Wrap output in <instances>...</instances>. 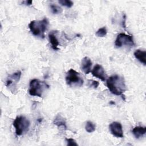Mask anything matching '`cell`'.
Segmentation results:
<instances>
[{
    "label": "cell",
    "instance_id": "6da1fadb",
    "mask_svg": "<svg viewBox=\"0 0 146 146\" xmlns=\"http://www.w3.org/2000/svg\"><path fill=\"white\" fill-rule=\"evenodd\" d=\"M109 91L115 95H122L127 90L123 77L115 75L109 77L106 81Z\"/></svg>",
    "mask_w": 146,
    "mask_h": 146
},
{
    "label": "cell",
    "instance_id": "7a4b0ae2",
    "mask_svg": "<svg viewBox=\"0 0 146 146\" xmlns=\"http://www.w3.org/2000/svg\"><path fill=\"white\" fill-rule=\"evenodd\" d=\"M48 25V21L46 18H44L40 21H31L29 24V28L34 35L44 38Z\"/></svg>",
    "mask_w": 146,
    "mask_h": 146
},
{
    "label": "cell",
    "instance_id": "3957f363",
    "mask_svg": "<svg viewBox=\"0 0 146 146\" xmlns=\"http://www.w3.org/2000/svg\"><path fill=\"white\" fill-rule=\"evenodd\" d=\"M48 87L45 82L37 79H33L30 82L29 92L31 96L41 98L44 91Z\"/></svg>",
    "mask_w": 146,
    "mask_h": 146
},
{
    "label": "cell",
    "instance_id": "277c9868",
    "mask_svg": "<svg viewBox=\"0 0 146 146\" xmlns=\"http://www.w3.org/2000/svg\"><path fill=\"white\" fill-rule=\"evenodd\" d=\"M17 136H21L28 131L30 125V121L23 116H17L13 122Z\"/></svg>",
    "mask_w": 146,
    "mask_h": 146
},
{
    "label": "cell",
    "instance_id": "5b68a950",
    "mask_svg": "<svg viewBox=\"0 0 146 146\" xmlns=\"http://www.w3.org/2000/svg\"><path fill=\"white\" fill-rule=\"evenodd\" d=\"M66 84L71 87H80L83 84V79L80 74L75 70H69L65 77Z\"/></svg>",
    "mask_w": 146,
    "mask_h": 146
},
{
    "label": "cell",
    "instance_id": "8992f818",
    "mask_svg": "<svg viewBox=\"0 0 146 146\" xmlns=\"http://www.w3.org/2000/svg\"><path fill=\"white\" fill-rule=\"evenodd\" d=\"M135 44L133 36L124 33H120L117 35L115 41V45L119 48L124 45L127 46H133Z\"/></svg>",
    "mask_w": 146,
    "mask_h": 146
},
{
    "label": "cell",
    "instance_id": "52a82bcc",
    "mask_svg": "<svg viewBox=\"0 0 146 146\" xmlns=\"http://www.w3.org/2000/svg\"><path fill=\"white\" fill-rule=\"evenodd\" d=\"M111 133L116 137L122 138L124 137L123 131L121 124L117 121L111 123L109 125Z\"/></svg>",
    "mask_w": 146,
    "mask_h": 146
},
{
    "label": "cell",
    "instance_id": "ba28073f",
    "mask_svg": "<svg viewBox=\"0 0 146 146\" xmlns=\"http://www.w3.org/2000/svg\"><path fill=\"white\" fill-rule=\"evenodd\" d=\"M91 74L94 76L100 79L102 81H104L106 79L105 71L103 67L99 64H96L94 67V68L91 71Z\"/></svg>",
    "mask_w": 146,
    "mask_h": 146
},
{
    "label": "cell",
    "instance_id": "9c48e42d",
    "mask_svg": "<svg viewBox=\"0 0 146 146\" xmlns=\"http://www.w3.org/2000/svg\"><path fill=\"white\" fill-rule=\"evenodd\" d=\"M92 66V61L91 59L87 56L84 57L81 62V69L85 74H88L91 72Z\"/></svg>",
    "mask_w": 146,
    "mask_h": 146
},
{
    "label": "cell",
    "instance_id": "30bf717a",
    "mask_svg": "<svg viewBox=\"0 0 146 146\" xmlns=\"http://www.w3.org/2000/svg\"><path fill=\"white\" fill-rule=\"evenodd\" d=\"M21 74H22L21 71H18L13 73V74L10 75L6 82V84H5L6 86V87L10 86L13 83V82H15L16 83L19 82V80L21 78Z\"/></svg>",
    "mask_w": 146,
    "mask_h": 146
},
{
    "label": "cell",
    "instance_id": "8fae6325",
    "mask_svg": "<svg viewBox=\"0 0 146 146\" xmlns=\"http://www.w3.org/2000/svg\"><path fill=\"white\" fill-rule=\"evenodd\" d=\"M134 56L140 62L143 63L144 65L146 64V51L141 50H136L134 52Z\"/></svg>",
    "mask_w": 146,
    "mask_h": 146
},
{
    "label": "cell",
    "instance_id": "7c38bea8",
    "mask_svg": "<svg viewBox=\"0 0 146 146\" xmlns=\"http://www.w3.org/2000/svg\"><path fill=\"white\" fill-rule=\"evenodd\" d=\"M146 133L145 127L137 126L132 129V133L136 139H139L143 136Z\"/></svg>",
    "mask_w": 146,
    "mask_h": 146
},
{
    "label": "cell",
    "instance_id": "4fadbf2b",
    "mask_svg": "<svg viewBox=\"0 0 146 146\" xmlns=\"http://www.w3.org/2000/svg\"><path fill=\"white\" fill-rule=\"evenodd\" d=\"M48 39L49 41L51 44V47L54 50H58V46L59 44V43L58 42V40L57 39L56 35H55V33L54 31H51L48 34Z\"/></svg>",
    "mask_w": 146,
    "mask_h": 146
},
{
    "label": "cell",
    "instance_id": "5bb4252c",
    "mask_svg": "<svg viewBox=\"0 0 146 146\" xmlns=\"http://www.w3.org/2000/svg\"><path fill=\"white\" fill-rule=\"evenodd\" d=\"M53 123L56 125L58 127H63L64 129H66L67 126H66V122L64 119V118L60 114H58L55 117Z\"/></svg>",
    "mask_w": 146,
    "mask_h": 146
},
{
    "label": "cell",
    "instance_id": "9a60e30c",
    "mask_svg": "<svg viewBox=\"0 0 146 146\" xmlns=\"http://www.w3.org/2000/svg\"><path fill=\"white\" fill-rule=\"evenodd\" d=\"M95 129H96L95 125L92 121H88L86 122V124L85 125V129L87 132L88 133L93 132L95 131Z\"/></svg>",
    "mask_w": 146,
    "mask_h": 146
},
{
    "label": "cell",
    "instance_id": "2e32d148",
    "mask_svg": "<svg viewBox=\"0 0 146 146\" xmlns=\"http://www.w3.org/2000/svg\"><path fill=\"white\" fill-rule=\"evenodd\" d=\"M107 31L106 27H103L99 29L96 31L95 34L98 37H104L107 35Z\"/></svg>",
    "mask_w": 146,
    "mask_h": 146
},
{
    "label": "cell",
    "instance_id": "e0dca14e",
    "mask_svg": "<svg viewBox=\"0 0 146 146\" xmlns=\"http://www.w3.org/2000/svg\"><path fill=\"white\" fill-rule=\"evenodd\" d=\"M50 8H51V10L53 14H60L62 12V8L56 5L51 4Z\"/></svg>",
    "mask_w": 146,
    "mask_h": 146
},
{
    "label": "cell",
    "instance_id": "ac0fdd59",
    "mask_svg": "<svg viewBox=\"0 0 146 146\" xmlns=\"http://www.w3.org/2000/svg\"><path fill=\"white\" fill-rule=\"evenodd\" d=\"M59 3L62 6L70 8L73 6L74 3L70 0H59Z\"/></svg>",
    "mask_w": 146,
    "mask_h": 146
},
{
    "label": "cell",
    "instance_id": "d6986e66",
    "mask_svg": "<svg viewBox=\"0 0 146 146\" xmlns=\"http://www.w3.org/2000/svg\"><path fill=\"white\" fill-rule=\"evenodd\" d=\"M66 141L67 142V145H70V146H77L78 144L76 143V141L72 138H68V139H66Z\"/></svg>",
    "mask_w": 146,
    "mask_h": 146
},
{
    "label": "cell",
    "instance_id": "ffe728a7",
    "mask_svg": "<svg viewBox=\"0 0 146 146\" xmlns=\"http://www.w3.org/2000/svg\"><path fill=\"white\" fill-rule=\"evenodd\" d=\"M89 82H90V86L94 87V88H96L99 85V83L98 82V81H96V80H90Z\"/></svg>",
    "mask_w": 146,
    "mask_h": 146
},
{
    "label": "cell",
    "instance_id": "44dd1931",
    "mask_svg": "<svg viewBox=\"0 0 146 146\" xmlns=\"http://www.w3.org/2000/svg\"><path fill=\"white\" fill-rule=\"evenodd\" d=\"M26 3V5H31L33 3L32 1H27L25 2Z\"/></svg>",
    "mask_w": 146,
    "mask_h": 146
}]
</instances>
